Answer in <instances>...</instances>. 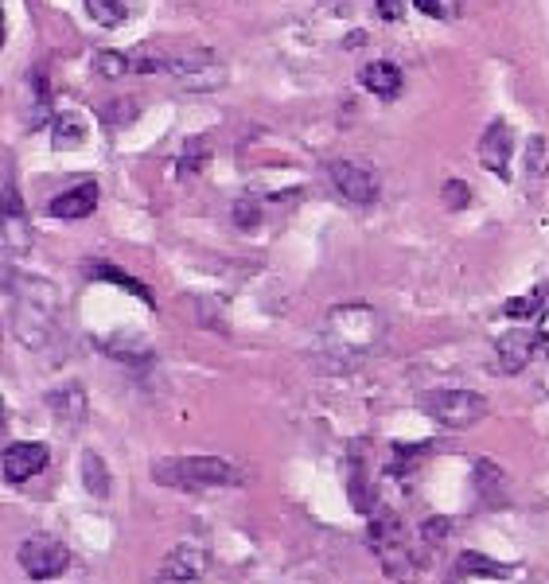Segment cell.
I'll use <instances>...</instances> for the list:
<instances>
[{
	"mask_svg": "<svg viewBox=\"0 0 549 584\" xmlns=\"http://www.w3.org/2000/svg\"><path fill=\"white\" fill-rule=\"evenodd\" d=\"M234 222H238V226H254L257 222V211H254V203H250V199L234 203Z\"/></svg>",
	"mask_w": 549,
	"mask_h": 584,
	"instance_id": "obj_28",
	"label": "cell"
},
{
	"mask_svg": "<svg viewBox=\"0 0 549 584\" xmlns=\"http://www.w3.org/2000/svg\"><path fill=\"white\" fill-rule=\"evenodd\" d=\"M47 405H51V413H55L67 429H74V425L86 417V394H82L78 386H67V390H59V394H51Z\"/></svg>",
	"mask_w": 549,
	"mask_h": 584,
	"instance_id": "obj_17",
	"label": "cell"
},
{
	"mask_svg": "<svg viewBox=\"0 0 549 584\" xmlns=\"http://www.w3.org/2000/svg\"><path fill=\"white\" fill-rule=\"evenodd\" d=\"M207 160H211V148L195 137V141H187V156L180 160V172L183 176H191V172H195L199 164H207Z\"/></svg>",
	"mask_w": 549,
	"mask_h": 584,
	"instance_id": "obj_25",
	"label": "cell"
},
{
	"mask_svg": "<svg viewBox=\"0 0 549 584\" xmlns=\"http://www.w3.org/2000/svg\"><path fill=\"white\" fill-rule=\"evenodd\" d=\"M156 483L164 487H176V491H203V487H238L246 472L222 456H172V460H160L156 468Z\"/></svg>",
	"mask_w": 549,
	"mask_h": 584,
	"instance_id": "obj_2",
	"label": "cell"
},
{
	"mask_svg": "<svg viewBox=\"0 0 549 584\" xmlns=\"http://www.w3.org/2000/svg\"><path fill=\"white\" fill-rule=\"evenodd\" d=\"M28 94H32V106H28L32 117H28V125H39V117H43L47 106H51L47 94H43V78H39V71H32V78H28Z\"/></svg>",
	"mask_w": 549,
	"mask_h": 584,
	"instance_id": "obj_23",
	"label": "cell"
},
{
	"mask_svg": "<svg viewBox=\"0 0 549 584\" xmlns=\"http://www.w3.org/2000/svg\"><path fill=\"white\" fill-rule=\"evenodd\" d=\"M47 468V444L39 440H20L4 448V479L8 483H28L32 475Z\"/></svg>",
	"mask_w": 549,
	"mask_h": 584,
	"instance_id": "obj_12",
	"label": "cell"
},
{
	"mask_svg": "<svg viewBox=\"0 0 549 584\" xmlns=\"http://www.w3.org/2000/svg\"><path fill=\"white\" fill-rule=\"evenodd\" d=\"M137 8H141V0H86L90 20L102 24V28H121V24H129V20L137 16Z\"/></svg>",
	"mask_w": 549,
	"mask_h": 584,
	"instance_id": "obj_15",
	"label": "cell"
},
{
	"mask_svg": "<svg viewBox=\"0 0 549 584\" xmlns=\"http://www.w3.org/2000/svg\"><path fill=\"white\" fill-rule=\"evenodd\" d=\"M530 172H534V176L542 172V137L530 141Z\"/></svg>",
	"mask_w": 549,
	"mask_h": 584,
	"instance_id": "obj_30",
	"label": "cell"
},
{
	"mask_svg": "<svg viewBox=\"0 0 549 584\" xmlns=\"http://www.w3.org/2000/svg\"><path fill=\"white\" fill-rule=\"evenodd\" d=\"M460 569H476V573H495V577H507V573H511L507 565L483 561V557H476V553H464V557H460Z\"/></svg>",
	"mask_w": 549,
	"mask_h": 584,
	"instance_id": "obj_26",
	"label": "cell"
},
{
	"mask_svg": "<svg viewBox=\"0 0 549 584\" xmlns=\"http://www.w3.org/2000/svg\"><path fill=\"white\" fill-rule=\"evenodd\" d=\"M203 573H207V549L195 546V542H183V546L168 549V557L156 569V581L183 584V581H199Z\"/></svg>",
	"mask_w": 549,
	"mask_h": 584,
	"instance_id": "obj_10",
	"label": "cell"
},
{
	"mask_svg": "<svg viewBox=\"0 0 549 584\" xmlns=\"http://www.w3.org/2000/svg\"><path fill=\"white\" fill-rule=\"evenodd\" d=\"M538 347H542V343H538V331H526V328L503 331V335L495 339V370H499V374H518V370H526Z\"/></svg>",
	"mask_w": 549,
	"mask_h": 584,
	"instance_id": "obj_11",
	"label": "cell"
},
{
	"mask_svg": "<svg viewBox=\"0 0 549 584\" xmlns=\"http://www.w3.org/2000/svg\"><path fill=\"white\" fill-rule=\"evenodd\" d=\"M8 320H12V335L24 347L32 351L51 347V339L59 335V289L36 277L16 281L8 273Z\"/></svg>",
	"mask_w": 549,
	"mask_h": 584,
	"instance_id": "obj_1",
	"label": "cell"
},
{
	"mask_svg": "<svg viewBox=\"0 0 549 584\" xmlns=\"http://www.w3.org/2000/svg\"><path fill=\"white\" fill-rule=\"evenodd\" d=\"M511 160H514V129L503 117H495V121L483 129V137H479V164H483L491 176L511 180Z\"/></svg>",
	"mask_w": 549,
	"mask_h": 584,
	"instance_id": "obj_8",
	"label": "cell"
},
{
	"mask_svg": "<svg viewBox=\"0 0 549 584\" xmlns=\"http://www.w3.org/2000/svg\"><path fill=\"white\" fill-rule=\"evenodd\" d=\"M546 296H549V285H538V289L522 292V296H511V300L503 304V316H507V320H522V316H530V312H538Z\"/></svg>",
	"mask_w": 549,
	"mask_h": 584,
	"instance_id": "obj_19",
	"label": "cell"
},
{
	"mask_svg": "<svg viewBox=\"0 0 549 584\" xmlns=\"http://www.w3.org/2000/svg\"><path fill=\"white\" fill-rule=\"evenodd\" d=\"M16 557H20V569L28 573V581H51V577L67 573V565H71V549L51 534H32Z\"/></svg>",
	"mask_w": 549,
	"mask_h": 584,
	"instance_id": "obj_6",
	"label": "cell"
},
{
	"mask_svg": "<svg viewBox=\"0 0 549 584\" xmlns=\"http://www.w3.org/2000/svg\"><path fill=\"white\" fill-rule=\"evenodd\" d=\"M328 328H331L328 343L335 351H343L347 359H359V355H366V351L382 339V320H378V312L366 308V304H339V308L331 312Z\"/></svg>",
	"mask_w": 549,
	"mask_h": 584,
	"instance_id": "obj_3",
	"label": "cell"
},
{
	"mask_svg": "<svg viewBox=\"0 0 549 584\" xmlns=\"http://www.w3.org/2000/svg\"><path fill=\"white\" fill-rule=\"evenodd\" d=\"M421 409L444 429H472L487 417V398L476 390H433L421 398Z\"/></svg>",
	"mask_w": 549,
	"mask_h": 584,
	"instance_id": "obj_5",
	"label": "cell"
},
{
	"mask_svg": "<svg viewBox=\"0 0 549 584\" xmlns=\"http://www.w3.org/2000/svg\"><path fill=\"white\" fill-rule=\"evenodd\" d=\"M94 277H102V281H113V285L129 289L133 296H141L145 304H156V300H152V289H148V285H141V281H133V277H125V273H121V269H113V265H98V269H94Z\"/></svg>",
	"mask_w": 549,
	"mask_h": 584,
	"instance_id": "obj_21",
	"label": "cell"
},
{
	"mask_svg": "<svg viewBox=\"0 0 549 584\" xmlns=\"http://www.w3.org/2000/svg\"><path fill=\"white\" fill-rule=\"evenodd\" d=\"M86 141V117L82 113H55L51 117V148H78Z\"/></svg>",
	"mask_w": 549,
	"mask_h": 584,
	"instance_id": "obj_16",
	"label": "cell"
},
{
	"mask_svg": "<svg viewBox=\"0 0 549 584\" xmlns=\"http://www.w3.org/2000/svg\"><path fill=\"white\" fill-rule=\"evenodd\" d=\"M4 257L16 261V257L28 254L32 246V230H28V219H24V203L16 199V183H12V168L4 160Z\"/></svg>",
	"mask_w": 549,
	"mask_h": 584,
	"instance_id": "obj_9",
	"label": "cell"
},
{
	"mask_svg": "<svg viewBox=\"0 0 549 584\" xmlns=\"http://www.w3.org/2000/svg\"><path fill=\"white\" fill-rule=\"evenodd\" d=\"M94 207H98V183L94 180L78 183V187L55 195V199L47 203V211H51L55 219H86V215H94Z\"/></svg>",
	"mask_w": 549,
	"mask_h": 584,
	"instance_id": "obj_13",
	"label": "cell"
},
{
	"mask_svg": "<svg viewBox=\"0 0 549 584\" xmlns=\"http://www.w3.org/2000/svg\"><path fill=\"white\" fill-rule=\"evenodd\" d=\"M160 71L172 74L176 86H183V90H219L222 82H226L222 59L215 51H203V47L164 55V59H160Z\"/></svg>",
	"mask_w": 549,
	"mask_h": 584,
	"instance_id": "obj_4",
	"label": "cell"
},
{
	"mask_svg": "<svg viewBox=\"0 0 549 584\" xmlns=\"http://www.w3.org/2000/svg\"><path fill=\"white\" fill-rule=\"evenodd\" d=\"M538 343H542V351H549V304L542 308V320H538Z\"/></svg>",
	"mask_w": 549,
	"mask_h": 584,
	"instance_id": "obj_31",
	"label": "cell"
},
{
	"mask_svg": "<svg viewBox=\"0 0 549 584\" xmlns=\"http://www.w3.org/2000/svg\"><path fill=\"white\" fill-rule=\"evenodd\" d=\"M359 82H363L370 94H378V98H398V94H402V71H398L390 59L366 63L363 74H359Z\"/></svg>",
	"mask_w": 549,
	"mask_h": 584,
	"instance_id": "obj_14",
	"label": "cell"
},
{
	"mask_svg": "<svg viewBox=\"0 0 549 584\" xmlns=\"http://www.w3.org/2000/svg\"><path fill=\"white\" fill-rule=\"evenodd\" d=\"M328 176H331V183H335V191H339L347 203H355V207H370V203L378 199V191H382L378 172H374L370 164H363V160H331Z\"/></svg>",
	"mask_w": 549,
	"mask_h": 584,
	"instance_id": "obj_7",
	"label": "cell"
},
{
	"mask_svg": "<svg viewBox=\"0 0 549 584\" xmlns=\"http://www.w3.org/2000/svg\"><path fill=\"white\" fill-rule=\"evenodd\" d=\"M94 67H98L102 78H121V74L133 71V55H125V51H98Z\"/></svg>",
	"mask_w": 549,
	"mask_h": 584,
	"instance_id": "obj_20",
	"label": "cell"
},
{
	"mask_svg": "<svg viewBox=\"0 0 549 584\" xmlns=\"http://www.w3.org/2000/svg\"><path fill=\"white\" fill-rule=\"evenodd\" d=\"M413 4H417V8L425 12V16H433V20H444V4H440V0H413Z\"/></svg>",
	"mask_w": 549,
	"mask_h": 584,
	"instance_id": "obj_29",
	"label": "cell"
},
{
	"mask_svg": "<svg viewBox=\"0 0 549 584\" xmlns=\"http://www.w3.org/2000/svg\"><path fill=\"white\" fill-rule=\"evenodd\" d=\"M82 487H90L94 499H106L110 495V475L102 468L98 452H82Z\"/></svg>",
	"mask_w": 549,
	"mask_h": 584,
	"instance_id": "obj_18",
	"label": "cell"
},
{
	"mask_svg": "<svg viewBox=\"0 0 549 584\" xmlns=\"http://www.w3.org/2000/svg\"><path fill=\"white\" fill-rule=\"evenodd\" d=\"M425 452H429L425 444H409V448H398V452H394V460H390V472L405 475L409 468H417V464H421V456H425Z\"/></svg>",
	"mask_w": 549,
	"mask_h": 584,
	"instance_id": "obj_22",
	"label": "cell"
},
{
	"mask_svg": "<svg viewBox=\"0 0 549 584\" xmlns=\"http://www.w3.org/2000/svg\"><path fill=\"white\" fill-rule=\"evenodd\" d=\"M440 195H444V207H452V211H460V207H468V203H472L468 183H460V180H448L444 187H440Z\"/></svg>",
	"mask_w": 549,
	"mask_h": 584,
	"instance_id": "obj_24",
	"label": "cell"
},
{
	"mask_svg": "<svg viewBox=\"0 0 549 584\" xmlns=\"http://www.w3.org/2000/svg\"><path fill=\"white\" fill-rule=\"evenodd\" d=\"M374 4H378V16H382V20H390V24L405 16V0H374Z\"/></svg>",
	"mask_w": 549,
	"mask_h": 584,
	"instance_id": "obj_27",
	"label": "cell"
}]
</instances>
